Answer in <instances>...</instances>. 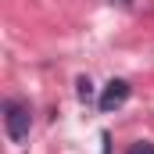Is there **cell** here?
Masks as SVG:
<instances>
[{"mask_svg": "<svg viewBox=\"0 0 154 154\" xmlns=\"http://www.w3.org/2000/svg\"><path fill=\"white\" fill-rule=\"evenodd\" d=\"M75 86H79V90H75V93H79V100H90V97H93V82H90L86 75H79Z\"/></svg>", "mask_w": 154, "mask_h": 154, "instance_id": "obj_3", "label": "cell"}, {"mask_svg": "<svg viewBox=\"0 0 154 154\" xmlns=\"http://www.w3.org/2000/svg\"><path fill=\"white\" fill-rule=\"evenodd\" d=\"M129 154H154V143L140 140V143H133V147H129Z\"/></svg>", "mask_w": 154, "mask_h": 154, "instance_id": "obj_4", "label": "cell"}, {"mask_svg": "<svg viewBox=\"0 0 154 154\" xmlns=\"http://www.w3.org/2000/svg\"><path fill=\"white\" fill-rule=\"evenodd\" d=\"M4 129H7V140H11V143H25V140H29V129H32L29 104H22V100H4Z\"/></svg>", "mask_w": 154, "mask_h": 154, "instance_id": "obj_1", "label": "cell"}, {"mask_svg": "<svg viewBox=\"0 0 154 154\" xmlns=\"http://www.w3.org/2000/svg\"><path fill=\"white\" fill-rule=\"evenodd\" d=\"M111 4H133V0H111Z\"/></svg>", "mask_w": 154, "mask_h": 154, "instance_id": "obj_5", "label": "cell"}, {"mask_svg": "<svg viewBox=\"0 0 154 154\" xmlns=\"http://www.w3.org/2000/svg\"><path fill=\"white\" fill-rule=\"evenodd\" d=\"M129 93H133V86L125 82V79H111L108 86H104V93H100V100H97V108L104 111V115H111V111H118L125 100H129Z\"/></svg>", "mask_w": 154, "mask_h": 154, "instance_id": "obj_2", "label": "cell"}]
</instances>
